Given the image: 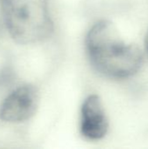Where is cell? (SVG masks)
Segmentation results:
<instances>
[{"instance_id": "3957f363", "label": "cell", "mask_w": 148, "mask_h": 149, "mask_svg": "<svg viewBox=\"0 0 148 149\" xmlns=\"http://www.w3.org/2000/svg\"><path fill=\"white\" fill-rule=\"evenodd\" d=\"M39 95L36 86L25 84L17 87L0 106V119L8 123H22L30 120L38 106Z\"/></svg>"}, {"instance_id": "277c9868", "label": "cell", "mask_w": 148, "mask_h": 149, "mask_svg": "<svg viewBox=\"0 0 148 149\" xmlns=\"http://www.w3.org/2000/svg\"><path fill=\"white\" fill-rule=\"evenodd\" d=\"M108 120L99 95L87 96L81 106L79 131L89 141L103 139L108 131Z\"/></svg>"}, {"instance_id": "7a4b0ae2", "label": "cell", "mask_w": 148, "mask_h": 149, "mask_svg": "<svg viewBox=\"0 0 148 149\" xmlns=\"http://www.w3.org/2000/svg\"><path fill=\"white\" fill-rule=\"evenodd\" d=\"M1 9L6 30L17 44H38L54 31L47 0H1Z\"/></svg>"}, {"instance_id": "6da1fadb", "label": "cell", "mask_w": 148, "mask_h": 149, "mask_svg": "<svg viewBox=\"0 0 148 149\" xmlns=\"http://www.w3.org/2000/svg\"><path fill=\"white\" fill-rule=\"evenodd\" d=\"M85 50L97 72L111 79H126L141 67L143 54L135 44L126 43L113 23L96 22L85 37Z\"/></svg>"}, {"instance_id": "5b68a950", "label": "cell", "mask_w": 148, "mask_h": 149, "mask_svg": "<svg viewBox=\"0 0 148 149\" xmlns=\"http://www.w3.org/2000/svg\"><path fill=\"white\" fill-rule=\"evenodd\" d=\"M146 47H147V50L148 52V32L147 34V37H146Z\"/></svg>"}]
</instances>
